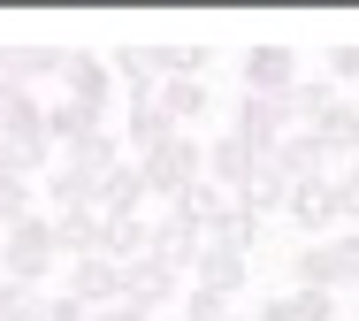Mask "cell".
Segmentation results:
<instances>
[{"instance_id":"4","label":"cell","mask_w":359,"mask_h":321,"mask_svg":"<svg viewBox=\"0 0 359 321\" xmlns=\"http://www.w3.org/2000/svg\"><path fill=\"white\" fill-rule=\"evenodd\" d=\"M62 291H69L76 306H115L123 299V260H107V252L62 260Z\"/></svg>"},{"instance_id":"40","label":"cell","mask_w":359,"mask_h":321,"mask_svg":"<svg viewBox=\"0 0 359 321\" xmlns=\"http://www.w3.org/2000/svg\"><path fill=\"white\" fill-rule=\"evenodd\" d=\"M229 321H260V314H229Z\"/></svg>"},{"instance_id":"15","label":"cell","mask_w":359,"mask_h":321,"mask_svg":"<svg viewBox=\"0 0 359 321\" xmlns=\"http://www.w3.org/2000/svg\"><path fill=\"white\" fill-rule=\"evenodd\" d=\"M337 100H344V92H337L329 77H298L283 92V123H290V130H321V115H329Z\"/></svg>"},{"instance_id":"33","label":"cell","mask_w":359,"mask_h":321,"mask_svg":"<svg viewBox=\"0 0 359 321\" xmlns=\"http://www.w3.org/2000/svg\"><path fill=\"white\" fill-rule=\"evenodd\" d=\"M176 306H184V321H229V299H215V291H199V283H191V291H184Z\"/></svg>"},{"instance_id":"9","label":"cell","mask_w":359,"mask_h":321,"mask_svg":"<svg viewBox=\"0 0 359 321\" xmlns=\"http://www.w3.org/2000/svg\"><path fill=\"white\" fill-rule=\"evenodd\" d=\"M290 291H344L337 238H298V252H290Z\"/></svg>"},{"instance_id":"36","label":"cell","mask_w":359,"mask_h":321,"mask_svg":"<svg viewBox=\"0 0 359 321\" xmlns=\"http://www.w3.org/2000/svg\"><path fill=\"white\" fill-rule=\"evenodd\" d=\"M298 314L306 321H337V291H298Z\"/></svg>"},{"instance_id":"26","label":"cell","mask_w":359,"mask_h":321,"mask_svg":"<svg viewBox=\"0 0 359 321\" xmlns=\"http://www.w3.org/2000/svg\"><path fill=\"white\" fill-rule=\"evenodd\" d=\"M207 238H215V245H229V252H252V238H260V214H252V207L229 191V207H222V222L207 230Z\"/></svg>"},{"instance_id":"29","label":"cell","mask_w":359,"mask_h":321,"mask_svg":"<svg viewBox=\"0 0 359 321\" xmlns=\"http://www.w3.org/2000/svg\"><path fill=\"white\" fill-rule=\"evenodd\" d=\"M31 214H39L31 176H0V230H15V222H31Z\"/></svg>"},{"instance_id":"11","label":"cell","mask_w":359,"mask_h":321,"mask_svg":"<svg viewBox=\"0 0 359 321\" xmlns=\"http://www.w3.org/2000/svg\"><path fill=\"white\" fill-rule=\"evenodd\" d=\"M260 168H276L283 184H313V176H337V168H329V153H321V138H313V130H290V138H276V153L260 160Z\"/></svg>"},{"instance_id":"2","label":"cell","mask_w":359,"mask_h":321,"mask_svg":"<svg viewBox=\"0 0 359 321\" xmlns=\"http://www.w3.org/2000/svg\"><path fill=\"white\" fill-rule=\"evenodd\" d=\"M138 168H145V191H153V199L168 207V199H184V191H191V184L207 176V146H199L191 130H176V138H161V146H153V153L138 160Z\"/></svg>"},{"instance_id":"30","label":"cell","mask_w":359,"mask_h":321,"mask_svg":"<svg viewBox=\"0 0 359 321\" xmlns=\"http://www.w3.org/2000/svg\"><path fill=\"white\" fill-rule=\"evenodd\" d=\"M237 199H245V207H252V214H260V222H268V214H283V199H290V184H283V176H276V168H260V176H252V184H245V191H237Z\"/></svg>"},{"instance_id":"17","label":"cell","mask_w":359,"mask_h":321,"mask_svg":"<svg viewBox=\"0 0 359 321\" xmlns=\"http://www.w3.org/2000/svg\"><path fill=\"white\" fill-rule=\"evenodd\" d=\"M145 199H153V191H145V168H138V160H123V168H107V176H100V214H107V222L138 214Z\"/></svg>"},{"instance_id":"3","label":"cell","mask_w":359,"mask_h":321,"mask_svg":"<svg viewBox=\"0 0 359 321\" xmlns=\"http://www.w3.org/2000/svg\"><path fill=\"white\" fill-rule=\"evenodd\" d=\"M283 222L298 238H337V176H313V184H290Z\"/></svg>"},{"instance_id":"32","label":"cell","mask_w":359,"mask_h":321,"mask_svg":"<svg viewBox=\"0 0 359 321\" xmlns=\"http://www.w3.org/2000/svg\"><path fill=\"white\" fill-rule=\"evenodd\" d=\"M337 230H359V160L337 168Z\"/></svg>"},{"instance_id":"28","label":"cell","mask_w":359,"mask_h":321,"mask_svg":"<svg viewBox=\"0 0 359 321\" xmlns=\"http://www.w3.org/2000/svg\"><path fill=\"white\" fill-rule=\"evenodd\" d=\"M168 207H184V214H191L199 230H215V222H222V207H229V191H222V184H207V176H199V184H191L184 199H168Z\"/></svg>"},{"instance_id":"20","label":"cell","mask_w":359,"mask_h":321,"mask_svg":"<svg viewBox=\"0 0 359 321\" xmlns=\"http://www.w3.org/2000/svg\"><path fill=\"white\" fill-rule=\"evenodd\" d=\"M46 222H54V245H62V260H84V252H100V238H107L100 207H69V214H46Z\"/></svg>"},{"instance_id":"14","label":"cell","mask_w":359,"mask_h":321,"mask_svg":"<svg viewBox=\"0 0 359 321\" xmlns=\"http://www.w3.org/2000/svg\"><path fill=\"white\" fill-rule=\"evenodd\" d=\"M39 199H46V214H69V207H100V176H92V168H76V160L62 153L54 168H46V191H39Z\"/></svg>"},{"instance_id":"23","label":"cell","mask_w":359,"mask_h":321,"mask_svg":"<svg viewBox=\"0 0 359 321\" xmlns=\"http://www.w3.org/2000/svg\"><path fill=\"white\" fill-rule=\"evenodd\" d=\"M153 54V77L176 84V77H207V46L199 39H161V46H145Z\"/></svg>"},{"instance_id":"5","label":"cell","mask_w":359,"mask_h":321,"mask_svg":"<svg viewBox=\"0 0 359 321\" xmlns=\"http://www.w3.org/2000/svg\"><path fill=\"white\" fill-rule=\"evenodd\" d=\"M123 299H130V306H145V314H161L168 299H184V268H168L161 252H145V260H130V268H123Z\"/></svg>"},{"instance_id":"1","label":"cell","mask_w":359,"mask_h":321,"mask_svg":"<svg viewBox=\"0 0 359 321\" xmlns=\"http://www.w3.org/2000/svg\"><path fill=\"white\" fill-rule=\"evenodd\" d=\"M0 275L8 283H39V291H46V275H62V245H54V222L46 214L0 230Z\"/></svg>"},{"instance_id":"35","label":"cell","mask_w":359,"mask_h":321,"mask_svg":"<svg viewBox=\"0 0 359 321\" xmlns=\"http://www.w3.org/2000/svg\"><path fill=\"white\" fill-rule=\"evenodd\" d=\"M39 321H92V306H76L69 291H46V314Z\"/></svg>"},{"instance_id":"22","label":"cell","mask_w":359,"mask_h":321,"mask_svg":"<svg viewBox=\"0 0 359 321\" xmlns=\"http://www.w3.org/2000/svg\"><path fill=\"white\" fill-rule=\"evenodd\" d=\"M161 138H176V130H168V115H161L153 100H123V146L145 160L153 146H161Z\"/></svg>"},{"instance_id":"38","label":"cell","mask_w":359,"mask_h":321,"mask_svg":"<svg viewBox=\"0 0 359 321\" xmlns=\"http://www.w3.org/2000/svg\"><path fill=\"white\" fill-rule=\"evenodd\" d=\"M337 260H344V283H359V230H337Z\"/></svg>"},{"instance_id":"37","label":"cell","mask_w":359,"mask_h":321,"mask_svg":"<svg viewBox=\"0 0 359 321\" xmlns=\"http://www.w3.org/2000/svg\"><path fill=\"white\" fill-rule=\"evenodd\" d=\"M260 321H306V314H298V291H276V299H260Z\"/></svg>"},{"instance_id":"34","label":"cell","mask_w":359,"mask_h":321,"mask_svg":"<svg viewBox=\"0 0 359 321\" xmlns=\"http://www.w3.org/2000/svg\"><path fill=\"white\" fill-rule=\"evenodd\" d=\"M329 84H359V39L329 46Z\"/></svg>"},{"instance_id":"21","label":"cell","mask_w":359,"mask_h":321,"mask_svg":"<svg viewBox=\"0 0 359 321\" xmlns=\"http://www.w3.org/2000/svg\"><path fill=\"white\" fill-rule=\"evenodd\" d=\"M62 62H69V46H8V54H0V77L46 84V77H62Z\"/></svg>"},{"instance_id":"27","label":"cell","mask_w":359,"mask_h":321,"mask_svg":"<svg viewBox=\"0 0 359 321\" xmlns=\"http://www.w3.org/2000/svg\"><path fill=\"white\" fill-rule=\"evenodd\" d=\"M115 84H123L130 100H153V92H161V77H153V54H145V46H123V54H115Z\"/></svg>"},{"instance_id":"16","label":"cell","mask_w":359,"mask_h":321,"mask_svg":"<svg viewBox=\"0 0 359 321\" xmlns=\"http://www.w3.org/2000/svg\"><path fill=\"white\" fill-rule=\"evenodd\" d=\"M153 107L168 115V130H191V123L215 107V92H207V77H176V84H161V92H153Z\"/></svg>"},{"instance_id":"7","label":"cell","mask_w":359,"mask_h":321,"mask_svg":"<svg viewBox=\"0 0 359 321\" xmlns=\"http://www.w3.org/2000/svg\"><path fill=\"white\" fill-rule=\"evenodd\" d=\"M153 252H161L168 268H184V275H191V268H199V252H207V230H199L184 207H161V214H153Z\"/></svg>"},{"instance_id":"39","label":"cell","mask_w":359,"mask_h":321,"mask_svg":"<svg viewBox=\"0 0 359 321\" xmlns=\"http://www.w3.org/2000/svg\"><path fill=\"white\" fill-rule=\"evenodd\" d=\"M92 321H153L145 306H130V299H115V306H92Z\"/></svg>"},{"instance_id":"13","label":"cell","mask_w":359,"mask_h":321,"mask_svg":"<svg viewBox=\"0 0 359 321\" xmlns=\"http://www.w3.org/2000/svg\"><path fill=\"white\" fill-rule=\"evenodd\" d=\"M260 176V153L237 138V130H222V138H207V184H222V191H245Z\"/></svg>"},{"instance_id":"12","label":"cell","mask_w":359,"mask_h":321,"mask_svg":"<svg viewBox=\"0 0 359 321\" xmlns=\"http://www.w3.org/2000/svg\"><path fill=\"white\" fill-rule=\"evenodd\" d=\"M62 100H76V107H107V100H115V62L69 54V62H62Z\"/></svg>"},{"instance_id":"19","label":"cell","mask_w":359,"mask_h":321,"mask_svg":"<svg viewBox=\"0 0 359 321\" xmlns=\"http://www.w3.org/2000/svg\"><path fill=\"white\" fill-rule=\"evenodd\" d=\"M191 283H199V291H215V299H237V291H245V252H229V245L207 238L199 268H191Z\"/></svg>"},{"instance_id":"24","label":"cell","mask_w":359,"mask_h":321,"mask_svg":"<svg viewBox=\"0 0 359 321\" xmlns=\"http://www.w3.org/2000/svg\"><path fill=\"white\" fill-rule=\"evenodd\" d=\"M313 138H321V153H329V160H352L359 153V100H337V107L321 115Z\"/></svg>"},{"instance_id":"10","label":"cell","mask_w":359,"mask_h":321,"mask_svg":"<svg viewBox=\"0 0 359 321\" xmlns=\"http://www.w3.org/2000/svg\"><path fill=\"white\" fill-rule=\"evenodd\" d=\"M46 130V100L31 92V84L0 77V146H23V138H39Z\"/></svg>"},{"instance_id":"25","label":"cell","mask_w":359,"mask_h":321,"mask_svg":"<svg viewBox=\"0 0 359 321\" xmlns=\"http://www.w3.org/2000/svg\"><path fill=\"white\" fill-rule=\"evenodd\" d=\"M100 222H107V214H100ZM100 252H107V260H123V268H130V260H145V252H153V222H145V214H123V222H107Z\"/></svg>"},{"instance_id":"31","label":"cell","mask_w":359,"mask_h":321,"mask_svg":"<svg viewBox=\"0 0 359 321\" xmlns=\"http://www.w3.org/2000/svg\"><path fill=\"white\" fill-rule=\"evenodd\" d=\"M46 314V291L39 283H8L0 275V321H39Z\"/></svg>"},{"instance_id":"6","label":"cell","mask_w":359,"mask_h":321,"mask_svg":"<svg viewBox=\"0 0 359 321\" xmlns=\"http://www.w3.org/2000/svg\"><path fill=\"white\" fill-rule=\"evenodd\" d=\"M229 130H237V138H245L252 153L268 160V153H276V138H290L283 100H252V92H245V100H229Z\"/></svg>"},{"instance_id":"18","label":"cell","mask_w":359,"mask_h":321,"mask_svg":"<svg viewBox=\"0 0 359 321\" xmlns=\"http://www.w3.org/2000/svg\"><path fill=\"white\" fill-rule=\"evenodd\" d=\"M46 138L76 153V146H92L100 138V107H76V100H46Z\"/></svg>"},{"instance_id":"8","label":"cell","mask_w":359,"mask_h":321,"mask_svg":"<svg viewBox=\"0 0 359 321\" xmlns=\"http://www.w3.org/2000/svg\"><path fill=\"white\" fill-rule=\"evenodd\" d=\"M290 84H298V54H290L283 39H268V46L245 54V92H252V100H283Z\"/></svg>"}]
</instances>
